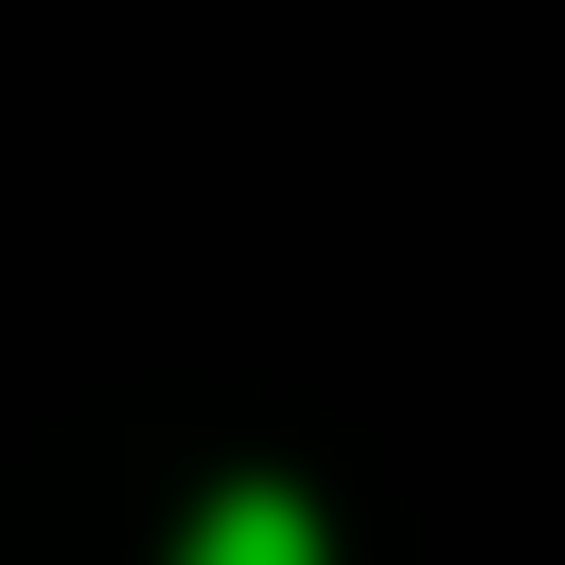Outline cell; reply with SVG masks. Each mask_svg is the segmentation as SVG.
<instances>
[{"instance_id": "obj_1", "label": "cell", "mask_w": 565, "mask_h": 565, "mask_svg": "<svg viewBox=\"0 0 565 565\" xmlns=\"http://www.w3.org/2000/svg\"><path fill=\"white\" fill-rule=\"evenodd\" d=\"M194 565H318V530L247 494V512H212V530H194Z\"/></svg>"}]
</instances>
